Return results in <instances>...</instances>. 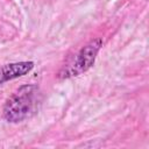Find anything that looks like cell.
I'll return each instance as SVG.
<instances>
[{"instance_id": "2", "label": "cell", "mask_w": 149, "mask_h": 149, "mask_svg": "<svg viewBox=\"0 0 149 149\" xmlns=\"http://www.w3.org/2000/svg\"><path fill=\"white\" fill-rule=\"evenodd\" d=\"M101 47H102V40L100 37L90 41L74 55L72 61L66 66H63V69L58 73V77L71 78V77L80 76L81 73L86 72L88 69L93 66L97 55Z\"/></svg>"}, {"instance_id": "1", "label": "cell", "mask_w": 149, "mask_h": 149, "mask_svg": "<svg viewBox=\"0 0 149 149\" xmlns=\"http://www.w3.org/2000/svg\"><path fill=\"white\" fill-rule=\"evenodd\" d=\"M38 101L40 90L37 85H22L5 102L2 109L5 120L10 123L22 122L35 113Z\"/></svg>"}, {"instance_id": "3", "label": "cell", "mask_w": 149, "mask_h": 149, "mask_svg": "<svg viewBox=\"0 0 149 149\" xmlns=\"http://www.w3.org/2000/svg\"><path fill=\"white\" fill-rule=\"evenodd\" d=\"M34 65L35 64L31 61H23L8 63L0 66V84L28 74L34 69Z\"/></svg>"}]
</instances>
